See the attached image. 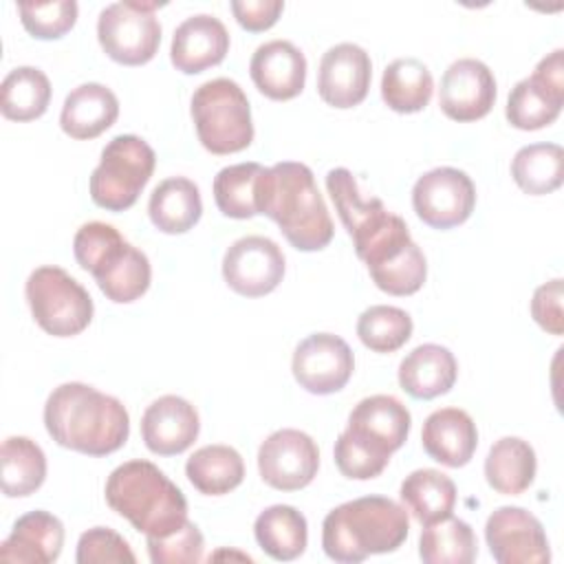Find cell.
<instances>
[{
	"label": "cell",
	"mask_w": 564,
	"mask_h": 564,
	"mask_svg": "<svg viewBox=\"0 0 564 564\" xmlns=\"http://www.w3.org/2000/svg\"><path fill=\"white\" fill-rule=\"evenodd\" d=\"M152 225L163 234H185L203 216V200L198 185L185 176L161 181L148 200Z\"/></svg>",
	"instance_id": "obj_26"
},
{
	"label": "cell",
	"mask_w": 564,
	"mask_h": 564,
	"mask_svg": "<svg viewBox=\"0 0 564 564\" xmlns=\"http://www.w3.org/2000/svg\"><path fill=\"white\" fill-rule=\"evenodd\" d=\"M326 189L335 203L341 225L352 238L359 260H368L372 253L410 231L405 220L388 212L379 198H361L350 170H330L326 174Z\"/></svg>",
	"instance_id": "obj_9"
},
{
	"label": "cell",
	"mask_w": 564,
	"mask_h": 564,
	"mask_svg": "<svg viewBox=\"0 0 564 564\" xmlns=\"http://www.w3.org/2000/svg\"><path fill=\"white\" fill-rule=\"evenodd\" d=\"M456 377V357L441 344H421L399 364V386L412 399H436L454 388Z\"/></svg>",
	"instance_id": "obj_24"
},
{
	"label": "cell",
	"mask_w": 564,
	"mask_h": 564,
	"mask_svg": "<svg viewBox=\"0 0 564 564\" xmlns=\"http://www.w3.org/2000/svg\"><path fill=\"white\" fill-rule=\"evenodd\" d=\"M410 425V410L397 397L372 394L352 408L346 432L361 445L390 458L405 443Z\"/></svg>",
	"instance_id": "obj_18"
},
{
	"label": "cell",
	"mask_w": 564,
	"mask_h": 564,
	"mask_svg": "<svg viewBox=\"0 0 564 564\" xmlns=\"http://www.w3.org/2000/svg\"><path fill=\"white\" fill-rule=\"evenodd\" d=\"M333 454H335V465L341 471V476L352 478V480L377 478L388 467V460H390V458L372 452L370 447L361 445L359 441H355L346 430L337 436Z\"/></svg>",
	"instance_id": "obj_43"
},
{
	"label": "cell",
	"mask_w": 564,
	"mask_h": 564,
	"mask_svg": "<svg viewBox=\"0 0 564 564\" xmlns=\"http://www.w3.org/2000/svg\"><path fill=\"white\" fill-rule=\"evenodd\" d=\"M117 95L104 84L88 82L79 84L66 95L59 115V126L70 139L86 141L106 132L117 121Z\"/></svg>",
	"instance_id": "obj_25"
},
{
	"label": "cell",
	"mask_w": 564,
	"mask_h": 564,
	"mask_svg": "<svg viewBox=\"0 0 564 564\" xmlns=\"http://www.w3.org/2000/svg\"><path fill=\"white\" fill-rule=\"evenodd\" d=\"M412 207L416 216L434 229L463 225L476 207V187L458 167H434L416 178L412 187Z\"/></svg>",
	"instance_id": "obj_11"
},
{
	"label": "cell",
	"mask_w": 564,
	"mask_h": 564,
	"mask_svg": "<svg viewBox=\"0 0 564 564\" xmlns=\"http://www.w3.org/2000/svg\"><path fill=\"white\" fill-rule=\"evenodd\" d=\"M37 326L53 337H73L88 328L95 306L90 293L59 267H37L24 284Z\"/></svg>",
	"instance_id": "obj_8"
},
{
	"label": "cell",
	"mask_w": 564,
	"mask_h": 564,
	"mask_svg": "<svg viewBox=\"0 0 564 564\" xmlns=\"http://www.w3.org/2000/svg\"><path fill=\"white\" fill-rule=\"evenodd\" d=\"M562 278H555L535 289L531 300V315L538 326L551 335L564 333V313H562Z\"/></svg>",
	"instance_id": "obj_44"
},
{
	"label": "cell",
	"mask_w": 564,
	"mask_h": 564,
	"mask_svg": "<svg viewBox=\"0 0 564 564\" xmlns=\"http://www.w3.org/2000/svg\"><path fill=\"white\" fill-rule=\"evenodd\" d=\"M421 443L430 458L447 467H463L478 445L474 419L460 408L434 410L421 430Z\"/></svg>",
	"instance_id": "obj_23"
},
{
	"label": "cell",
	"mask_w": 564,
	"mask_h": 564,
	"mask_svg": "<svg viewBox=\"0 0 564 564\" xmlns=\"http://www.w3.org/2000/svg\"><path fill=\"white\" fill-rule=\"evenodd\" d=\"M75 0H55V2H20L18 13L22 26L37 40H57L75 26L77 20Z\"/></svg>",
	"instance_id": "obj_40"
},
{
	"label": "cell",
	"mask_w": 564,
	"mask_h": 564,
	"mask_svg": "<svg viewBox=\"0 0 564 564\" xmlns=\"http://www.w3.org/2000/svg\"><path fill=\"white\" fill-rule=\"evenodd\" d=\"M401 500L408 511L427 527L452 516L456 505V485L438 469H414L401 482Z\"/></svg>",
	"instance_id": "obj_29"
},
{
	"label": "cell",
	"mask_w": 564,
	"mask_h": 564,
	"mask_svg": "<svg viewBox=\"0 0 564 564\" xmlns=\"http://www.w3.org/2000/svg\"><path fill=\"white\" fill-rule=\"evenodd\" d=\"M531 79L549 93L553 99L564 101V64H562V48H555L546 57H542L531 75Z\"/></svg>",
	"instance_id": "obj_46"
},
{
	"label": "cell",
	"mask_w": 564,
	"mask_h": 564,
	"mask_svg": "<svg viewBox=\"0 0 564 564\" xmlns=\"http://www.w3.org/2000/svg\"><path fill=\"white\" fill-rule=\"evenodd\" d=\"M229 51V33L225 24L209 13H196L183 20L170 46V59L185 75L203 73L225 59Z\"/></svg>",
	"instance_id": "obj_20"
},
{
	"label": "cell",
	"mask_w": 564,
	"mask_h": 564,
	"mask_svg": "<svg viewBox=\"0 0 564 564\" xmlns=\"http://www.w3.org/2000/svg\"><path fill=\"white\" fill-rule=\"evenodd\" d=\"M410 531L405 507L386 496H361L326 513L322 522L324 553L341 564L397 551Z\"/></svg>",
	"instance_id": "obj_3"
},
{
	"label": "cell",
	"mask_w": 564,
	"mask_h": 564,
	"mask_svg": "<svg viewBox=\"0 0 564 564\" xmlns=\"http://www.w3.org/2000/svg\"><path fill=\"white\" fill-rule=\"evenodd\" d=\"M372 62L370 55L352 42L330 46L317 70V93L333 108L359 106L370 88Z\"/></svg>",
	"instance_id": "obj_17"
},
{
	"label": "cell",
	"mask_w": 564,
	"mask_h": 564,
	"mask_svg": "<svg viewBox=\"0 0 564 564\" xmlns=\"http://www.w3.org/2000/svg\"><path fill=\"white\" fill-rule=\"evenodd\" d=\"M73 253L110 302H134L150 286L152 269L148 256L108 223L93 220L82 225L73 238Z\"/></svg>",
	"instance_id": "obj_5"
},
{
	"label": "cell",
	"mask_w": 564,
	"mask_h": 564,
	"mask_svg": "<svg viewBox=\"0 0 564 564\" xmlns=\"http://www.w3.org/2000/svg\"><path fill=\"white\" fill-rule=\"evenodd\" d=\"M412 317L388 304H375L366 308L357 319V337L375 352H394L412 337Z\"/></svg>",
	"instance_id": "obj_37"
},
{
	"label": "cell",
	"mask_w": 564,
	"mask_h": 564,
	"mask_svg": "<svg viewBox=\"0 0 564 564\" xmlns=\"http://www.w3.org/2000/svg\"><path fill=\"white\" fill-rule=\"evenodd\" d=\"M284 253L267 236H242L223 256V278L245 297H262L284 278Z\"/></svg>",
	"instance_id": "obj_13"
},
{
	"label": "cell",
	"mask_w": 564,
	"mask_h": 564,
	"mask_svg": "<svg viewBox=\"0 0 564 564\" xmlns=\"http://www.w3.org/2000/svg\"><path fill=\"white\" fill-rule=\"evenodd\" d=\"M62 546V520L44 509H35L15 520L9 538L0 544V560L20 564H51L59 557Z\"/></svg>",
	"instance_id": "obj_22"
},
{
	"label": "cell",
	"mask_w": 564,
	"mask_h": 564,
	"mask_svg": "<svg viewBox=\"0 0 564 564\" xmlns=\"http://www.w3.org/2000/svg\"><path fill=\"white\" fill-rule=\"evenodd\" d=\"M231 11L242 29L258 33V31L271 29L278 22L280 13L284 11V2L282 0H234Z\"/></svg>",
	"instance_id": "obj_45"
},
{
	"label": "cell",
	"mask_w": 564,
	"mask_h": 564,
	"mask_svg": "<svg viewBox=\"0 0 564 564\" xmlns=\"http://www.w3.org/2000/svg\"><path fill=\"white\" fill-rule=\"evenodd\" d=\"M538 460L533 447L518 436L498 438L485 458V478L489 487L505 496L527 491L535 478Z\"/></svg>",
	"instance_id": "obj_27"
},
{
	"label": "cell",
	"mask_w": 564,
	"mask_h": 564,
	"mask_svg": "<svg viewBox=\"0 0 564 564\" xmlns=\"http://www.w3.org/2000/svg\"><path fill=\"white\" fill-rule=\"evenodd\" d=\"M156 154L137 134H117L101 150L99 165L93 170L88 189L97 207L123 212L132 207L154 172Z\"/></svg>",
	"instance_id": "obj_7"
},
{
	"label": "cell",
	"mask_w": 564,
	"mask_h": 564,
	"mask_svg": "<svg viewBox=\"0 0 564 564\" xmlns=\"http://www.w3.org/2000/svg\"><path fill=\"white\" fill-rule=\"evenodd\" d=\"M156 2H112L101 9L97 37L104 53L123 66L150 62L161 44V22Z\"/></svg>",
	"instance_id": "obj_10"
},
{
	"label": "cell",
	"mask_w": 564,
	"mask_h": 564,
	"mask_svg": "<svg viewBox=\"0 0 564 564\" xmlns=\"http://www.w3.org/2000/svg\"><path fill=\"white\" fill-rule=\"evenodd\" d=\"M253 533L260 549L278 562L300 557L308 542L306 518L291 505H271L260 511L253 522Z\"/></svg>",
	"instance_id": "obj_28"
},
{
	"label": "cell",
	"mask_w": 564,
	"mask_h": 564,
	"mask_svg": "<svg viewBox=\"0 0 564 564\" xmlns=\"http://www.w3.org/2000/svg\"><path fill=\"white\" fill-rule=\"evenodd\" d=\"M564 101L553 99L531 77L520 79L507 99V121L518 130H540L560 117Z\"/></svg>",
	"instance_id": "obj_38"
},
{
	"label": "cell",
	"mask_w": 564,
	"mask_h": 564,
	"mask_svg": "<svg viewBox=\"0 0 564 564\" xmlns=\"http://www.w3.org/2000/svg\"><path fill=\"white\" fill-rule=\"evenodd\" d=\"M489 553L498 564H544L551 560L542 522L522 507H498L485 524Z\"/></svg>",
	"instance_id": "obj_15"
},
{
	"label": "cell",
	"mask_w": 564,
	"mask_h": 564,
	"mask_svg": "<svg viewBox=\"0 0 564 564\" xmlns=\"http://www.w3.org/2000/svg\"><path fill=\"white\" fill-rule=\"evenodd\" d=\"M291 370L295 381L311 394L339 392L355 370L350 346L333 333H313L293 352Z\"/></svg>",
	"instance_id": "obj_14"
},
{
	"label": "cell",
	"mask_w": 564,
	"mask_h": 564,
	"mask_svg": "<svg viewBox=\"0 0 564 564\" xmlns=\"http://www.w3.org/2000/svg\"><path fill=\"white\" fill-rule=\"evenodd\" d=\"M106 502L145 538L174 533L187 520L183 491L150 460H128L106 480Z\"/></svg>",
	"instance_id": "obj_4"
},
{
	"label": "cell",
	"mask_w": 564,
	"mask_h": 564,
	"mask_svg": "<svg viewBox=\"0 0 564 564\" xmlns=\"http://www.w3.org/2000/svg\"><path fill=\"white\" fill-rule=\"evenodd\" d=\"M189 110L198 141L212 154H234L251 145V106L234 79L216 77L200 84L192 95Z\"/></svg>",
	"instance_id": "obj_6"
},
{
	"label": "cell",
	"mask_w": 564,
	"mask_h": 564,
	"mask_svg": "<svg viewBox=\"0 0 564 564\" xmlns=\"http://www.w3.org/2000/svg\"><path fill=\"white\" fill-rule=\"evenodd\" d=\"M377 289L388 295H412L416 293L427 275V262L416 242H412L405 251L394 256L392 260L368 269Z\"/></svg>",
	"instance_id": "obj_39"
},
{
	"label": "cell",
	"mask_w": 564,
	"mask_h": 564,
	"mask_svg": "<svg viewBox=\"0 0 564 564\" xmlns=\"http://www.w3.org/2000/svg\"><path fill=\"white\" fill-rule=\"evenodd\" d=\"M200 419L196 408L176 394L152 401L141 416V438L152 454L176 456L198 438Z\"/></svg>",
	"instance_id": "obj_19"
},
{
	"label": "cell",
	"mask_w": 564,
	"mask_h": 564,
	"mask_svg": "<svg viewBox=\"0 0 564 564\" xmlns=\"http://www.w3.org/2000/svg\"><path fill=\"white\" fill-rule=\"evenodd\" d=\"M185 476L205 496H225L245 478L242 456L229 445H205L185 463Z\"/></svg>",
	"instance_id": "obj_30"
},
{
	"label": "cell",
	"mask_w": 564,
	"mask_h": 564,
	"mask_svg": "<svg viewBox=\"0 0 564 564\" xmlns=\"http://www.w3.org/2000/svg\"><path fill=\"white\" fill-rule=\"evenodd\" d=\"M256 209L278 223L291 247L319 251L333 240V220L308 165L282 161L256 181Z\"/></svg>",
	"instance_id": "obj_2"
},
{
	"label": "cell",
	"mask_w": 564,
	"mask_h": 564,
	"mask_svg": "<svg viewBox=\"0 0 564 564\" xmlns=\"http://www.w3.org/2000/svg\"><path fill=\"white\" fill-rule=\"evenodd\" d=\"M256 88L275 101L293 99L306 82V57L289 40H271L256 48L249 62Z\"/></svg>",
	"instance_id": "obj_21"
},
{
	"label": "cell",
	"mask_w": 564,
	"mask_h": 564,
	"mask_svg": "<svg viewBox=\"0 0 564 564\" xmlns=\"http://www.w3.org/2000/svg\"><path fill=\"white\" fill-rule=\"evenodd\" d=\"M496 101V79L489 66L474 57H460L441 77L438 106L454 121H476L489 115Z\"/></svg>",
	"instance_id": "obj_16"
},
{
	"label": "cell",
	"mask_w": 564,
	"mask_h": 564,
	"mask_svg": "<svg viewBox=\"0 0 564 564\" xmlns=\"http://www.w3.org/2000/svg\"><path fill=\"white\" fill-rule=\"evenodd\" d=\"M77 564H108V562H137L128 540L108 527H95L77 540Z\"/></svg>",
	"instance_id": "obj_42"
},
{
	"label": "cell",
	"mask_w": 564,
	"mask_h": 564,
	"mask_svg": "<svg viewBox=\"0 0 564 564\" xmlns=\"http://www.w3.org/2000/svg\"><path fill=\"white\" fill-rule=\"evenodd\" d=\"M264 167L260 163H236L223 167L214 176V200L227 218H253L256 209V181Z\"/></svg>",
	"instance_id": "obj_36"
},
{
	"label": "cell",
	"mask_w": 564,
	"mask_h": 564,
	"mask_svg": "<svg viewBox=\"0 0 564 564\" xmlns=\"http://www.w3.org/2000/svg\"><path fill=\"white\" fill-rule=\"evenodd\" d=\"M317 443L302 430H275L258 449L260 478L278 491L304 489L317 476Z\"/></svg>",
	"instance_id": "obj_12"
},
{
	"label": "cell",
	"mask_w": 564,
	"mask_h": 564,
	"mask_svg": "<svg viewBox=\"0 0 564 564\" xmlns=\"http://www.w3.org/2000/svg\"><path fill=\"white\" fill-rule=\"evenodd\" d=\"M516 185L531 196L555 192L564 178V150L557 143H531L511 159Z\"/></svg>",
	"instance_id": "obj_33"
},
{
	"label": "cell",
	"mask_w": 564,
	"mask_h": 564,
	"mask_svg": "<svg viewBox=\"0 0 564 564\" xmlns=\"http://www.w3.org/2000/svg\"><path fill=\"white\" fill-rule=\"evenodd\" d=\"M419 555L425 564H471L478 555L474 529L454 516L427 524L419 538Z\"/></svg>",
	"instance_id": "obj_34"
},
{
	"label": "cell",
	"mask_w": 564,
	"mask_h": 564,
	"mask_svg": "<svg viewBox=\"0 0 564 564\" xmlns=\"http://www.w3.org/2000/svg\"><path fill=\"white\" fill-rule=\"evenodd\" d=\"M2 491L9 498H22L37 491L46 478V456L42 447L26 436H9L0 449Z\"/></svg>",
	"instance_id": "obj_32"
},
{
	"label": "cell",
	"mask_w": 564,
	"mask_h": 564,
	"mask_svg": "<svg viewBox=\"0 0 564 564\" xmlns=\"http://www.w3.org/2000/svg\"><path fill=\"white\" fill-rule=\"evenodd\" d=\"M434 90L430 68L416 57H399L390 62L381 77V97L394 112H419L423 110Z\"/></svg>",
	"instance_id": "obj_31"
},
{
	"label": "cell",
	"mask_w": 564,
	"mask_h": 564,
	"mask_svg": "<svg viewBox=\"0 0 564 564\" xmlns=\"http://www.w3.org/2000/svg\"><path fill=\"white\" fill-rule=\"evenodd\" d=\"M51 101V82L35 66L13 68L0 88V110L11 121H33L42 117Z\"/></svg>",
	"instance_id": "obj_35"
},
{
	"label": "cell",
	"mask_w": 564,
	"mask_h": 564,
	"mask_svg": "<svg viewBox=\"0 0 564 564\" xmlns=\"http://www.w3.org/2000/svg\"><path fill=\"white\" fill-rule=\"evenodd\" d=\"M44 425L57 445L88 456L117 452L130 434L126 405L82 381L62 383L48 394Z\"/></svg>",
	"instance_id": "obj_1"
},
{
	"label": "cell",
	"mask_w": 564,
	"mask_h": 564,
	"mask_svg": "<svg viewBox=\"0 0 564 564\" xmlns=\"http://www.w3.org/2000/svg\"><path fill=\"white\" fill-rule=\"evenodd\" d=\"M148 553L154 564H196L203 560L205 540L200 529L185 520L174 533L163 538H145Z\"/></svg>",
	"instance_id": "obj_41"
}]
</instances>
